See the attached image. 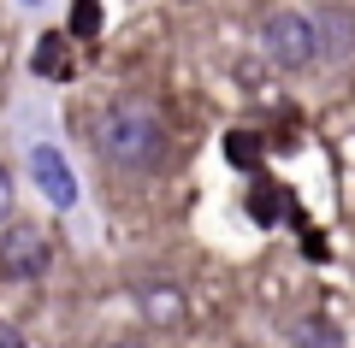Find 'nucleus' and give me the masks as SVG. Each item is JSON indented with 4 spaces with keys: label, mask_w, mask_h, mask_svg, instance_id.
<instances>
[{
    "label": "nucleus",
    "mask_w": 355,
    "mask_h": 348,
    "mask_svg": "<svg viewBox=\"0 0 355 348\" xmlns=\"http://www.w3.org/2000/svg\"><path fill=\"white\" fill-rule=\"evenodd\" d=\"M95 142H101V160L119 165V172H130V177L160 172L166 154H172V136H166L160 107H154V100H142V95H119V100H107Z\"/></svg>",
    "instance_id": "obj_1"
},
{
    "label": "nucleus",
    "mask_w": 355,
    "mask_h": 348,
    "mask_svg": "<svg viewBox=\"0 0 355 348\" xmlns=\"http://www.w3.org/2000/svg\"><path fill=\"white\" fill-rule=\"evenodd\" d=\"M261 53L279 71H308V65L320 59V30H314V18L308 12H266L261 18Z\"/></svg>",
    "instance_id": "obj_2"
},
{
    "label": "nucleus",
    "mask_w": 355,
    "mask_h": 348,
    "mask_svg": "<svg viewBox=\"0 0 355 348\" xmlns=\"http://www.w3.org/2000/svg\"><path fill=\"white\" fill-rule=\"evenodd\" d=\"M48 237H42L36 224H6L0 230V277L6 284H30V277L48 272Z\"/></svg>",
    "instance_id": "obj_3"
},
{
    "label": "nucleus",
    "mask_w": 355,
    "mask_h": 348,
    "mask_svg": "<svg viewBox=\"0 0 355 348\" xmlns=\"http://www.w3.org/2000/svg\"><path fill=\"white\" fill-rule=\"evenodd\" d=\"M314 30H320V53H326L331 65H343V59H355V6H320L314 12Z\"/></svg>",
    "instance_id": "obj_4"
},
{
    "label": "nucleus",
    "mask_w": 355,
    "mask_h": 348,
    "mask_svg": "<svg viewBox=\"0 0 355 348\" xmlns=\"http://www.w3.org/2000/svg\"><path fill=\"white\" fill-rule=\"evenodd\" d=\"M36 177H42V189H48V201H53V207H71V201H77L71 165H65L53 148H36Z\"/></svg>",
    "instance_id": "obj_5"
},
{
    "label": "nucleus",
    "mask_w": 355,
    "mask_h": 348,
    "mask_svg": "<svg viewBox=\"0 0 355 348\" xmlns=\"http://www.w3.org/2000/svg\"><path fill=\"white\" fill-rule=\"evenodd\" d=\"M284 348H343L338 324L326 319V313H302V319H291V331H284Z\"/></svg>",
    "instance_id": "obj_6"
},
{
    "label": "nucleus",
    "mask_w": 355,
    "mask_h": 348,
    "mask_svg": "<svg viewBox=\"0 0 355 348\" xmlns=\"http://www.w3.org/2000/svg\"><path fill=\"white\" fill-rule=\"evenodd\" d=\"M65 65H71V59H65V36H60V30H53V36H42V48H36V71L60 77Z\"/></svg>",
    "instance_id": "obj_7"
},
{
    "label": "nucleus",
    "mask_w": 355,
    "mask_h": 348,
    "mask_svg": "<svg viewBox=\"0 0 355 348\" xmlns=\"http://www.w3.org/2000/svg\"><path fill=\"white\" fill-rule=\"evenodd\" d=\"M95 24H101V6H95V0H77L71 30H77V36H95Z\"/></svg>",
    "instance_id": "obj_8"
},
{
    "label": "nucleus",
    "mask_w": 355,
    "mask_h": 348,
    "mask_svg": "<svg viewBox=\"0 0 355 348\" xmlns=\"http://www.w3.org/2000/svg\"><path fill=\"white\" fill-rule=\"evenodd\" d=\"M249 212H254V219H272V212H279V195H272V189H266V183H254V195H249Z\"/></svg>",
    "instance_id": "obj_9"
},
{
    "label": "nucleus",
    "mask_w": 355,
    "mask_h": 348,
    "mask_svg": "<svg viewBox=\"0 0 355 348\" xmlns=\"http://www.w3.org/2000/svg\"><path fill=\"white\" fill-rule=\"evenodd\" d=\"M142 301H148V313H154V319H160V313H166V324L178 319V295H160V289H148Z\"/></svg>",
    "instance_id": "obj_10"
},
{
    "label": "nucleus",
    "mask_w": 355,
    "mask_h": 348,
    "mask_svg": "<svg viewBox=\"0 0 355 348\" xmlns=\"http://www.w3.org/2000/svg\"><path fill=\"white\" fill-rule=\"evenodd\" d=\"M225 154H231L237 165H254V154H261V148H254L249 136H231V142H225Z\"/></svg>",
    "instance_id": "obj_11"
},
{
    "label": "nucleus",
    "mask_w": 355,
    "mask_h": 348,
    "mask_svg": "<svg viewBox=\"0 0 355 348\" xmlns=\"http://www.w3.org/2000/svg\"><path fill=\"white\" fill-rule=\"evenodd\" d=\"M12 219V172H6V165H0V224Z\"/></svg>",
    "instance_id": "obj_12"
},
{
    "label": "nucleus",
    "mask_w": 355,
    "mask_h": 348,
    "mask_svg": "<svg viewBox=\"0 0 355 348\" xmlns=\"http://www.w3.org/2000/svg\"><path fill=\"white\" fill-rule=\"evenodd\" d=\"M0 348H30V342H24V331H18V324H0Z\"/></svg>",
    "instance_id": "obj_13"
},
{
    "label": "nucleus",
    "mask_w": 355,
    "mask_h": 348,
    "mask_svg": "<svg viewBox=\"0 0 355 348\" xmlns=\"http://www.w3.org/2000/svg\"><path fill=\"white\" fill-rule=\"evenodd\" d=\"M107 348H148V342H137V336H125V342H107Z\"/></svg>",
    "instance_id": "obj_14"
}]
</instances>
